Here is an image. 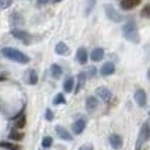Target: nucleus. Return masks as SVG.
<instances>
[{"mask_svg": "<svg viewBox=\"0 0 150 150\" xmlns=\"http://www.w3.org/2000/svg\"><path fill=\"white\" fill-rule=\"evenodd\" d=\"M122 35L125 36L127 40L132 43H139L140 36H139V31H138V27H136V22L129 20L128 22H125L122 27Z\"/></svg>", "mask_w": 150, "mask_h": 150, "instance_id": "1", "label": "nucleus"}, {"mask_svg": "<svg viewBox=\"0 0 150 150\" xmlns=\"http://www.w3.org/2000/svg\"><path fill=\"white\" fill-rule=\"evenodd\" d=\"M1 54L4 56L6 59L17 61L20 64H28L29 63V57L27 54H24L22 52H20V50H17L14 47H3L1 49Z\"/></svg>", "mask_w": 150, "mask_h": 150, "instance_id": "2", "label": "nucleus"}, {"mask_svg": "<svg viewBox=\"0 0 150 150\" xmlns=\"http://www.w3.org/2000/svg\"><path fill=\"white\" fill-rule=\"evenodd\" d=\"M149 134H150L149 121H146V122L143 124V127L140 128L139 136H138V142H136V150H140L142 147H143V145L149 140Z\"/></svg>", "mask_w": 150, "mask_h": 150, "instance_id": "3", "label": "nucleus"}, {"mask_svg": "<svg viewBox=\"0 0 150 150\" xmlns=\"http://www.w3.org/2000/svg\"><path fill=\"white\" fill-rule=\"evenodd\" d=\"M104 11H106V16H107L108 20H111L114 22H121L122 16L115 10V7L112 4H104Z\"/></svg>", "mask_w": 150, "mask_h": 150, "instance_id": "4", "label": "nucleus"}, {"mask_svg": "<svg viewBox=\"0 0 150 150\" xmlns=\"http://www.w3.org/2000/svg\"><path fill=\"white\" fill-rule=\"evenodd\" d=\"M11 35L16 38V39H18V40H21L22 43H25V45H29V43L32 42V36L29 35L28 32H25V31H22V29H13L11 31Z\"/></svg>", "mask_w": 150, "mask_h": 150, "instance_id": "5", "label": "nucleus"}, {"mask_svg": "<svg viewBox=\"0 0 150 150\" xmlns=\"http://www.w3.org/2000/svg\"><path fill=\"white\" fill-rule=\"evenodd\" d=\"M96 95L99 97H100V99H102L103 102H110V100H111V92L108 91L107 88H104V86H100V88H97L96 89Z\"/></svg>", "mask_w": 150, "mask_h": 150, "instance_id": "6", "label": "nucleus"}, {"mask_svg": "<svg viewBox=\"0 0 150 150\" xmlns=\"http://www.w3.org/2000/svg\"><path fill=\"white\" fill-rule=\"evenodd\" d=\"M135 102L138 103L139 107H145L146 102H147V97H146V92L143 89H138L135 92Z\"/></svg>", "mask_w": 150, "mask_h": 150, "instance_id": "7", "label": "nucleus"}, {"mask_svg": "<svg viewBox=\"0 0 150 150\" xmlns=\"http://www.w3.org/2000/svg\"><path fill=\"white\" fill-rule=\"evenodd\" d=\"M120 4L122 10H132L140 4V0H120Z\"/></svg>", "mask_w": 150, "mask_h": 150, "instance_id": "8", "label": "nucleus"}, {"mask_svg": "<svg viewBox=\"0 0 150 150\" xmlns=\"http://www.w3.org/2000/svg\"><path fill=\"white\" fill-rule=\"evenodd\" d=\"M85 127H86V121L83 118H79V120H76V121L72 124V131H74V134L81 135L83 132Z\"/></svg>", "mask_w": 150, "mask_h": 150, "instance_id": "9", "label": "nucleus"}, {"mask_svg": "<svg viewBox=\"0 0 150 150\" xmlns=\"http://www.w3.org/2000/svg\"><path fill=\"white\" fill-rule=\"evenodd\" d=\"M110 145H111L112 149H115V150L121 149L122 147V138L117 134L110 135Z\"/></svg>", "mask_w": 150, "mask_h": 150, "instance_id": "10", "label": "nucleus"}, {"mask_svg": "<svg viewBox=\"0 0 150 150\" xmlns=\"http://www.w3.org/2000/svg\"><path fill=\"white\" fill-rule=\"evenodd\" d=\"M114 71H115V65H114V63L108 61V63H104V64H103V67L100 68V74L104 75V76H108V75L114 74Z\"/></svg>", "mask_w": 150, "mask_h": 150, "instance_id": "11", "label": "nucleus"}, {"mask_svg": "<svg viewBox=\"0 0 150 150\" xmlns=\"http://www.w3.org/2000/svg\"><path fill=\"white\" fill-rule=\"evenodd\" d=\"M56 132H57V135H59L61 139H64V140H72V135H71L65 128L60 127V125H57V127H56Z\"/></svg>", "mask_w": 150, "mask_h": 150, "instance_id": "12", "label": "nucleus"}, {"mask_svg": "<svg viewBox=\"0 0 150 150\" xmlns=\"http://www.w3.org/2000/svg\"><path fill=\"white\" fill-rule=\"evenodd\" d=\"M85 82H86V74L85 72L78 74V76H76V85H75V93H78V92L85 86Z\"/></svg>", "mask_w": 150, "mask_h": 150, "instance_id": "13", "label": "nucleus"}, {"mask_svg": "<svg viewBox=\"0 0 150 150\" xmlns=\"http://www.w3.org/2000/svg\"><path fill=\"white\" fill-rule=\"evenodd\" d=\"M76 60L81 64H86L88 63V52L85 47H79L76 50Z\"/></svg>", "mask_w": 150, "mask_h": 150, "instance_id": "14", "label": "nucleus"}, {"mask_svg": "<svg viewBox=\"0 0 150 150\" xmlns=\"http://www.w3.org/2000/svg\"><path fill=\"white\" fill-rule=\"evenodd\" d=\"M99 106V102H97V99L95 96H89L86 99V110L88 111H95Z\"/></svg>", "mask_w": 150, "mask_h": 150, "instance_id": "15", "label": "nucleus"}, {"mask_svg": "<svg viewBox=\"0 0 150 150\" xmlns=\"http://www.w3.org/2000/svg\"><path fill=\"white\" fill-rule=\"evenodd\" d=\"M56 53L60 54V56H67V54L70 53V47L64 42H59L56 45Z\"/></svg>", "mask_w": 150, "mask_h": 150, "instance_id": "16", "label": "nucleus"}, {"mask_svg": "<svg viewBox=\"0 0 150 150\" xmlns=\"http://www.w3.org/2000/svg\"><path fill=\"white\" fill-rule=\"evenodd\" d=\"M103 57H104V50L102 47H96L91 54V59L93 61H100V60H103Z\"/></svg>", "mask_w": 150, "mask_h": 150, "instance_id": "17", "label": "nucleus"}, {"mask_svg": "<svg viewBox=\"0 0 150 150\" xmlns=\"http://www.w3.org/2000/svg\"><path fill=\"white\" fill-rule=\"evenodd\" d=\"M11 24H13L14 27H20V25H24V18H22L21 14H18V13H14V14L11 16Z\"/></svg>", "mask_w": 150, "mask_h": 150, "instance_id": "18", "label": "nucleus"}, {"mask_svg": "<svg viewBox=\"0 0 150 150\" xmlns=\"http://www.w3.org/2000/svg\"><path fill=\"white\" fill-rule=\"evenodd\" d=\"M50 72H52V76L57 79V78H60V76H61V74H63V70H61V67H60V65L53 64L52 67H50Z\"/></svg>", "mask_w": 150, "mask_h": 150, "instance_id": "19", "label": "nucleus"}, {"mask_svg": "<svg viewBox=\"0 0 150 150\" xmlns=\"http://www.w3.org/2000/svg\"><path fill=\"white\" fill-rule=\"evenodd\" d=\"M0 147H4V149H8V150H21L20 146L14 145L11 142H0Z\"/></svg>", "mask_w": 150, "mask_h": 150, "instance_id": "20", "label": "nucleus"}, {"mask_svg": "<svg viewBox=\"0 0 150 150\" xmlns=\"http://www.w3.org/2000/svg\"><path fill=\"white\" fill-rule=\"evenodd\" d=\"M72 88H74V78H68L64 82V91L67 93H70V92H72Z\"/></svg>", "mask_w": 150, "mask_h": 150, "instance_id": "21", "label": "nucleus"}, {"mask_svg": "<svg viewBox=\"0 0 150 150\" xmlns=\"http://www.w3.org/2000/svg\"><path fill=\"white\" fill-rule=\"evenodd\" d=\"M11 140H21L22 138H24V135L21 134V132H17V131H13L10 134V136H8Z\"/></svg>", "mask_w": 150, "mask_h": 150, "instance_id": "22", "label": "nucleus"}, {"mask_svg": "<svg viewBox=\"0 0 150 150\" xmlns=\"http://www.w3.org/2000/svg\"><path fill=\"white\" fill-rule=\"evenodd\" d=\"M52 143H53V139L50 138V136H45L42 140V146L45 147V149H47V147H50L52 146Z\"/></svg>", "mask_w": 150, "mask_h": 150, "instance_id": "23", "label": "nucleus"}, {"mask_svg": "<svg viewBox=\"0 0 150 150\" xmlns=\"http://www.w3.org/2000/svg\"><path fill=\"white\" fill-rule=\"evenodd\" d=\"M96 4V0H88V4H86V10L85 14H91V11L93 10V7Z\"/></svg>", "mask_w": 150, "mask_h": 150, "instance_id": "24", "label": "nucleus"}, {"mask_svg": "<svg viewBox=\"0 0 150 150\" xmlns=\"http://www.w3.org/2000/svg\"><path fill=\"white\" fill-rule=\"evenodd\" d=\"M29 83H31V85H36L38 83V75L35 71H31V72H29Z\"/></svg>", "mask_w": 150, "mask_h": 150, "instance_id": "25", "label": "nucleus"}, {"mask_svg": "<svg viewBox=\"0 0 150 150\" xmlns=\"http://www.w3.org/2000/svg\"><path fill=\"white\" fill-rule=\"evenodd\" d=\"M11 4H13V0H0V8H3V10L8 8Z\"/></svg>", "mask_w": 150, "mask_h": 150, "instance_id": "26", "label": "nucleus"}, {"mask_svg": "<svg viewBox=\"0 0 150 150\" xmlns=\"http://www.w3.org/2000/svg\"><path fill=\"white\" fill-rule=\"evenodd\" d=\"M63 103H65V97H64V95L59 93L57 96L54 97V104H63Z\"/></svg>", "mask_w": 150, "mask_h": 150, "instance_id": "27", "label": "nucleus"}, {"mask_svg": "<svg viewBox=\"0 0 150 150\" xmlns=\"http://www.w3.org/2000/svg\"><path fill=\"white\" fill-rule=\"evenodd\" d=\"M140 14H142V17H145V18H149V17H150V6L149 4L145 6V8L142 10V13H140Z\"/></svg>", "mask_w": 150, "mask_h": 150, "instance_id": "28", "label": "nucleus"}, {"mask_svg": "<svg viewBox=\"0 0 150 150\" xmlns=\"http://www.w3.org/2000/svg\"><path fill=\"white\" fill-rule=\"evenodd\" d=\"M24 125H25V117H24V115H21V118H18V120H17L16 127H17V128H22Z\"/></svg>", "mask_w": 150, "mask_h": 150, "instance_id": "29", "label": "nucleus"}, {"mask_svg": "<svg viewBox=\"0 0 150 150\" xmlns=\"http://www.w3.org/2000/svg\"><path fill=\"white\" fill-rule=\"evenodd\" d=\"M85 74H86V78H93V76L96 75V68L91 67V68L88 70V72H85Z\"/></svg>", "mask_w": 150, "mask_h": 150, "instance_id": "30", "label": "nucleus"}, {"mask_svg": "<svg viewBox=\"0 0 150 150\" xmlns=\"http://www.w3.org/2000/svg\"><path fill=\"white\" fill-rule=\"evenodd\" d=\"M78 150H93V145H92V143H86V145L81 146Z\"/></svg>", "mask_w": 150, "mask_h": 150, "instance_id": "31", "label": "nucleus"}, {"mask_svg": "<svg viewBox=\"0 0 150 150\" xmlns=\"http://www.w3.org/2000/svg\"><path fill=\"white\" fill-rule=\"evenodd\" d=\"M46 120H47V121H52V120H53V112H52V110H46Z\"/></svg>", "mask_w": 150, "mask_h": 150, "instance_id": "32", "label": "nucleus"}, {"mask_svg": "<svg viewBox=\"0 0 150 150\" xmlns=\"http://www.w3.org/2000/svg\"><path fill=\"white\" fill-rule=\"evenodd\" d=\"M47 1L49 0H38V3H39V4H46Z\"/></svg>", "mask_w": 150, "mask_h": 150, "instance_id": "33", "label": "nucleus"}, {"mask_svg": "<svg viewBox=\"0 0 150 150\" xmlns=\"http://www.w3.org/2000/svg\"><path fill=\"white\" fill-rule=\"evenodd\" d=\"M53 3H59V1H61V0H52Z\"/></svg>", "mask_w": 150, "mask_h": 150, "instance_id": "34", "label": "nucleus"}]
</instances>
